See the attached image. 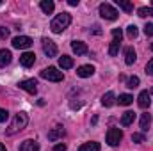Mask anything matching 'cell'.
I'll use <instances>...</instances> for the list:
<instances>
[{"label":"cell","instance_id":"ffe728a7","mask_svg":"<svg viewBox=\"0 0 153 151\" xmlns=\"http://www.w3.org/2000/svg\"><path fill=\"white\" fill-rule=\"evenodd\" d=\"M134 119H135V112L128 110V112H125L121 115V124H123V126H130V124L134 123Z\"/></svg>","mask_w":153,"mask_h":151},{"label":"cell","instance_id":"836d02e7","mask_svg":"<svg viewBox=\"0 0 153 151\" xmlns=\"http://www.w3.org/2000/svg\"><path fill=\"white\" fill-rule=\"evenodd\" d=\"M53 151H66V144H55Z\"/></svg>","mask_w":153,"mask_h":151},{"label":"cell","instance_id":"52a82bcc","mask_svg":"<svg viewBox=\"0 0 153 151\" xmlns=\"http://www.w3.org/2000/svg\"><path fill=\"white\" fill-rule=\"evenodd\" d=\"M32 39L29 38V36H18V38L13 39V48H18V50H27V48H30L32 46Z\"/></svg>","mask_w":153,"mask_h":151},{"label":"cell","instance_id":"6da1fadb","mask_svg":"<svg viewBox=\"0 0 153 151\" xmlns=\"http://www.w3.org/2000/svg\"><path fill=\"white\" fill-rule=\"evenodd\" d=\"M27 123H29V115H27L25 112H18L14 117H13V121H11L9 128L5 130V133H7V135H14V133L22 132V130L27 126Z\"/></svg>","mask_w":153,"mask_h":151},{"label":"cell","instance_id":"44dd1931","mask_svg":"<svg viewBox=\"0 0 153 151\" xmlns=\"http://www.w3.org/2000/svg\"><path fill=\"white\" fill-rule=\"evenodd\" d=\"M11 52L9 50H0V68H5L11 62Z\"/></svg>","mask_w":153,"mask_h":151},{"label":"cell","instance_id":"8d00e7d4","mask_svg":"<svg viewBox=\"0 0 153 151\" xmlns=\"http://www.w3.org/2000/svg\"><path fill=\"white\" fill-rule=\"evenodd\" d=\"M150 94H153V87H152V91H150Z\"/></svg>","mask_w":153,"mask_h":151},{"label":"cell","instance_id":"5bb4252c","mask_svg":"<svg viewBox=\"0 0 153 151\" xmlns=\"http://www.w3.org/2000/svg\"><path fill=\"white\" fill-rule=\"evenodd\" d=\"M137 103H139L141 109H148L150 103H152V100H150V93H148V91H143V93L139 94V98H137Z\"/></svg>","mask_w":153,"mask_h":151},{"label":"cell","instance_id":"f1b7e54d","mask_svg":"<svg viewBox=\"0 0 153 151\" xmlns=\"http://www.w3.org/2000/svg\"><path fill=\"white\" fill-rule=\"evenodd\" d=\"M132 142H137V144L144 142V135H143V133H134V135H132Z\"/></svg>","mask_w":153,"mask_h":151},{"label":"cell","instance_id":"83f0119b","mask_svg":"<svg viewBox=\"0 0 153 151\" xmlns=\"http://www.w3.org/2000/svg\"><path fill=\"white\" fill-rule=\"evenodd\" d=\"M126 34H128V38H130V39H135V38H137V34H139V30H137V27H135V25H128Z\"/></svg>","mask_w":153,"mask_h":151},{"label":"cell","instance_id":"3957f363","mask_svg":"<svg viewBox=\"0 0 153 151\" xmlns=\"http://www.w3.org/2000/svg\"><path fill=\"white\" fill-rule=\"evenodd\" d=\"M41 78L50 80V82H62V80H64V75H62V71H59L57 68L50 66V68H46V70L41 71Z\"/></svg>","mask_w":153,"mask_h":151},{"label":"cell","instance_id":"8992f818","mask_svg":"<svg viewBox=\"0 0 153 151\" xmlns=\"http://www.w3.org/2000/svg\"><path fill=\"white\" fill-rule=\"evenodd\" d=\"M123 139V132L119 128H109L107 132V144L109 146H117Z\"/></svg>","mask_w":153,"mask_h":151},{"label":"cell","instance_id":"7a4b0ae2","mask_svg":"<svg viewBox=\"0 0 153 151\" xmlns=\"http://www.w3.org/2000/svg\"><path fill=\"white\" fill-rule=\"evenodd\" d=\"M70 23H71V16H70L68 13H61V14H57V16L52 20L50 29H52V32L61 34L62 30H66V29H68V25H70Z\"/></svg>","mask_w":153,"mask_h":151},{"label":"cell","instance_id":"ac0fdd59","mask_svg":"<svg viewBox=\"0 0 153 151\" xmlns=\"http://www.w3.org/2000/svg\"><path fill=\"white\" fill-rule=\"evenodd\" d=\"M39 7H41V11H43L45 14H50V13H53L55 4H53L52 0H41V2H39Z\"/></svg>","mask_w":153,"mask_h":151},{"label":"cell","instance_id":"74e56055","mask_svg":"<svg viewBox=\"0 0 153 151\" xmlns=\"http://www.w3.org/2000/svg\"><path fill=\"white\" fill-rule=\"evenodd\" d=\"M150 48H152V50H153V43H152V44H150Z\"/></svg>","mask_w":153,"mask_h":151},{"label":"cell","instance_id":"2e32d148","mask_svg":"<svg viewBox=\"0 0 153 151\" xmlns=\"http://www.w3.org/2000/svg\"><path fill=\"white\" fill-rule=\"evenodd\" d=\"M135 59H137V55H135V50H134L132 46L125 48V62H126L128 66H132V64L135 62Z\"/></svg>","mask_w":153,"mask_h":151},{"label":"cell","instance_id":"603a6c76","mask_svg":"<svg viewBox=\"0 0 153 151\" xmlns=\"http://www.w3.org/2000/svg\"><path fill=\"white\" fill-rule=\"evenodd\" d=\"M78 151H100V144L98 142H84Z\"/></svg>","mask_w":153,"mask_h":151},{"label":"cell","instance_id":"4fadbf2b","mask_svg":"<svg viewBox=\"0 0 153 151\" xmlns=\"http://www.w3.org/2000/svg\"><path fill=\"white\" fill-rule=\"evenodd\" d=\"M93 73H94V68H93L91 64H84V66H80V68L76 70V75L80 76V78H89Z\"/></svg>","mask_w":153,"mask_h":151},{"label":"cell","instance_id":"7402d4cb","mask_svg":"<svg viewBox=\"0 0 153 151\" xmlns=\"http://www.w3.org/2000/svg\"><path fill=\"white\" fill-rule=\"evenodd\" d=\"M150 123H152V114H143L141 115V130L143 132H148V128H150Z\"/></svg>","mask_w":153,"mask_h":151},{"label":"cell","instance_id":"9a60e30c","mask_svg":"<svg viewBox=\"0 0 153 151\" xmlns=\"http://www.w3.org/2000/svg\"><path fill=\"white\" fill-rule=\"evenodd\" d=\"M116 103V94L112 91H109V93H105L103 96H102V105L103 107H112Z\"/></svg>","mask_w":153,"mask_h":151},{"label":"cell","instance_id":"e0dca14e","mask_svg":"<svg viewBox=\"0 0 153 151\" xmlns=\"http://www.w3.org/2000/svg\"><path fill=\"white\" fill-rule=\"evenodd\" d=\"M20 151H39V144L36 141H25V142H22V146H20Z\"/></svg>","mask_w":153,"mask_h":151},{"label":"cell","instance_id":"4dcf8cb0","mask_svg":"<svg viewBox=\"0 0 153 151\" xmlns=\"http://www.w3.org/2000/svg\"><path fill=\"white\" fill-rule=\"evenodd\" d=\"M7 38H9V29L0 27V39H7Z\"/></svg>","mask_w":153,"mask_h":151},{"label":"cell","instance_id":"d6986e66","mask_svg":"<svg viewBox=\"0 0 153 151\" xmlns=\"http://www.w3.org/2000/svg\"><path fill=\"white\" fill-rule=\"evenodd\" d=\"M59 66L62 70H70V68H73V59L70 55H62V57H59Z\"/></svg>","mask_w":153,"mask_h":151},{"label":"cell","instance_id":"9c48e42d","mask_svg":"<svg viewBox=\"0 0 153 151\" xmlns=\"http://www.w3.org/2000/svg\"><path fill=\"white\" fill-rule=\"evenodd\" d=\"M18 85H20V89L27 91L29 94H36V93H38V80H34V78H29V80H22Z\"/></svg>","mask_w":153,"mask_h":151},{"label":"cell","instance_id":"484cf974","mask_svg":"<svg viewBox=\"0 0 153 151\" xmlns=\"http://www.w3.org/2000/svg\"><path fill=\"white\" fill-rule=\"evenodd\" d=\"M117 101H119V105H125V107H126V105H130V103L134 101V98H132L130 94H121Z\"/></svg>","mask_w":153,"mask_h":151},{"label":"cell","instance_id":"5b68a950","mask_svg":"<svg viewBox=\"0 0 153 151\" xmlns=\"http://www.w3.org/2000/svg\"><path fill=\"white\" fill-rule=\"evenodd\" d=\"M100 16L105 18V20H109V21H114L116 18H117V11L111 4L105 2V4H100Z\"/></svg>","mask_w":153,"mask_h":151},{"label":"cell","instance_id":"d6a6232c","mask_svg":"<svg viewBox=\"0 0 153 151\" xmlns=\"http://www.w3.org/2000/svg\"><path fill=\"white\" fill-rule=\"evenodd\" d=\"M146 73L153 76V59L150 61V62H148V64H146Z\"/></svg>","mask_w":153,"mask_h":151},{"label":"cell","instance_id":"f546056e","mask_svg":"<svg viewBox=\"0 0 153 151\" xmlns=\"http://www.w3.org/2000/svg\"><path fill=\"white\" fill-rule=\"evenodd\" d=\"M7 117H9V112H7L5 109H0V123H5Z\"/></svg>","mask_w":153,"mask_h":151},{"label":"cell","instance_id":"e575fe53","mask_svg":"<svg viewBox=\"0 0 153 151\" xmlns=\"http://www.w3.org/2000/svg\"><path fill=\"white\" fill-rule=\"evenodd\" d=\"M68 4H70L71 7H75V5H78V0H68Z\"/></svg>","mask_w":153,"mask_h":151},{"label":"cell","instance_id":"30bf717a","mask_svg":"<svg viewBox=\"0 0 153 151\" xmlns=\"http://www.w3.org/2000/svg\"><path fill=\"white\" fill-rule=\"evenodd\" d=\"M34 62H36V53L34 52H23L20 55V64L23 68H30V66H34Z\"/></svg>","mask_w":153,"mask_h":151},{"label":"cell","instance_id":"7c38bea8","mask_svg":"<svg viewBox=\"0 0 153 151\" xmlns=\"http://www.w3.org/2000/svg\"><path fill=\"white\" fill-rule=\"evenodd\" d=\"M71 50L75 52L76 55H85L89 50H87V44L82 43V41H71Z\"/></svg>","mask_w":153,"mask_h":151},{"label":"cell","instance_id":"277c9868","mask_svg":"<svg viewBox=\"0 0 153 151\" xmlns=\"http://www.w3.org/2000/svg\"><path fill=\"white\" fill-rule=\"evenodd\" d=\"M121 39H123L121 29H114V30H112V43H111V46H109V55H111V57L117 55L119 46H121Z\"/></svg>","mask_w":153,"mask_h":151},{"label":"cell","instance_id":"d4e9b609","mask_svg":"<svg viewBox=\"0 0 153 151\" xmlns=\"http://www.w3.org/2000/svg\"><path fill=\"white\" fill-rule=\"evenodd\" d=\"M137 14L141 18H146V16H153V7H139Z\"/></svg>","mask_w":153,"mask_h":151},{"label":"cell","instance_id":"f35d334b","mask_svg":"<svg viewBox=\"0 0 153 151\" xmlns=\"http://www.w3.org/2000/svg\"><path fill=\"white\" fill-rule=\"evenodd\" d=\"M152 5H153V2H152Z\"/></svg>","mask_w":153,"mask_h":151},{"label":"cell","instance_id":"4316f807","mask_svg":"<svg viewBox=\"0 0 153 151\" xmlns=\"http://www.w3.org/2000/svg\"><path fill=\"white\" fill-rule=\"evenodd\" d=\"M139 85V76H130L128 80H126V87L128 89H135Z\"/></svg>","mask_w":153,"mask_h":151},{"label":"cell","instance_id":"8fae6325","mask_svg":"<svg viewBox=\"0 0 153 151\" xmlns=\"http://www.w3.org/2000/svg\"><path fill=\"white\" fill-rule=\"evenodd\" d=\"M64 133H66V130H64L62 126H55V128H52V130L48 132V141L55 142V141L62 139V137H64Z\"/></svg>","mask_w":153,"mask_h":151},{"label":"cell","instance_id":"ba28073f","mask_svg":"<svg viewBox=\"0 0 153 151\" xmlns=\"http://www.w3.org/2000/svg\"><path fill=\"white\" fill-rule=\"evenodd\" d=\"M41 44H43V52L46 53V57H55L57 55V46L52 39L48 38H43L41 39Z\"/></svg>","mask_w":153,"mask_h":151},{"label":"cell","instance_id":"1f68e13d","mask_svg":"<svg viewBox=\"0 0 153 151\" xmlns=\"http://www.w3.org/2000/svg\"><path fill=\"white\" fill-rule=\"evenodd\" d=\"M144 32H146V36H153V23H146Z\"/></svg>","mask_w":153,"mask_h":151},{"label":"cell","instance_id":"d590c367","mask_svg":"<svg viewBox=\"0 0 153 151\" xmlns=\"http://www.w3.org/2000/svg\"><path fill=\"white\" fill-rule=\"evenodd\" d=\"M0 151H7V150H5V146H4V144H0Z\"/></svg>","mask_w":153,"mask_h":151},{"label":"cell","instance_id":"cb8c5ba5","mask_svg":"<svg viewBox=\"0 0 153 151\" xmlns=\"http://www.w3.org/2000/svg\"><path fill=\"white\" fill-rule=\"evenodd\" d=\"M116 4H117L125 13H132V11H134V4H132V2H126V0H116Z\"/></svg>","mask_w":153,"mask_h":151}]
</instances>
